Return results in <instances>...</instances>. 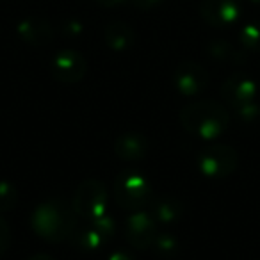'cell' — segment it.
Instances as JSON below:
<instances>
[{
    "instance_id": "obj_1",
    "label": "cell",
    "mask_w": 260,
    "mask_h": 260,
    "mask_svg": "<svg viewBox=\"0 0 260 260\" xmlns=\"http://www.w3.org/2000/svg\"><path fill=\"white\" fill-rule=\"evenodd\" d=\"M75 210L61 198L41 202L30 216V228L40 239L48 242H61L73 235L77 228Z\"/></svg>"
},
{
    "instance_id": "obj_2",
    "label": "cell",
    "mask_w": 260,
    "mask_h": 260,
    "mask_svg": "<svg viewBox=\"0 0 260 260\" xmlns=\"http://www.w3.org/2000/svg\"><path fill=\"white\" fill-rule=\"evenodd\" d=\"M180 123L189 134L212 141L223 136L230 126L226 107L216 100H200L180 111Z\"/></svg>"
},
{
    "instance_id": "obj_3",
    "label": "cell",
    "mask_w": 260,
    "mask_h": 260,
    "mask_svg": "<svg viewBox=\"0 0 260 260\" xmlns=\"http://www.w3.org/2000/svg\"><path fill=\"white\" fill-rule=\"evenodd\" d=\"M114 198L123 210L138 212L150 203L152 185L136 170H123L114 180Z\"/></svg>"
},
{
    "instance_id": "obj_4",
    "label": "cell",
    "mask_w": 260,
    "mask_h": 260,
    "mask_svg": "<svg viewBox=\"0 0 260 260\" xmlns=\"http://www.w3.org/2000/svg\"><path fill=\"white\" fill-rule=\"evenodd\" d=\"M109 194L105 185L96 178H87L79 184L72 200V207L75 214L82 219L89 221L107 212Z\"/></svg>"
},
{
    "instance_id": "obj_5",
    "label": "cell",
    "mask_w": 260,
    "mask_h": 260,
    "mask_svg": "<svg viewBox=\"0 0 260 260\" xmlns=\"http://www.w3.org/2000/svg\"><path fill=\"white\" fill-rule=\"evenodd\" d=\"M239 164V155L232 146L212 145L207 146L198 155V170L203 177L210 180H223L228 178Z\"/></svg>"
},
{
    "instance_id": "obj_6",
    "label": "cell",
    "mask_w": 260,
    "mask_h": 260,
    "mask_svg": "<svg viewBox=\"0 0 260 260\" xmlns=\"http://www.w3.org/2000/svg\"><path fill=\"white\" fill-rule=\"evenodd\" d=\"M116 232V221L109 212H104L102 216L87 221L86 226L75 228L73 235L70 239L73 241L77 249L80 251H96L104 248Z\"/></svg>"
},
{
    "instance_id": "obj_7",
    "label": "cell",
    "mask_w": 260,
    "mask_h": 260,
    "mask_svg": "<svg viewBox=\"0 0 260 260\" xmlns=\"http://www.w3.org/2000/svg\"><path fill=\"white\" fill-rule=\"evenodd\" d=\"M50 73L57 82L77 84L86 77L87 61L80 52L73 48H64L54 54L50 61Z\"/></svg>"
},
{
    "instance_id": "obj_8",
    "label": "cell",
    "mask_w": 260,
    "mask_h": 260,
    "mask_svg": "<svg viewBox=\"0 0 260 260\" xmlns=\"http://www.w3.org/2000/svg\"><path fill=\"white\" fill-rule=\"evenodd\" d=\"M242 4L241 0H202L200 16L210 27L226 29L241 20Z\"/></svg>"
},
{
    "instance_id": "obj_9",
    "label": "cell",
    "mask_w": 260,
    "mask_h": 260,
    "mask_svg": "<svg viewBox=\"0 0 260 260\" xmlns=\"http://www.w3.org/2000/svg\"><path fill=\"white\" fill-rule=\"evenodd\" d=\"M209 82V72L194 61H184L173 70V86L184 96H196L207 89Z\"/></svg>"
},
{
    "instance_id": "obj_10",
    "label": "cell",
    "mask_w": 260,
    "mask_h": 260,
    "mask_svg": "<svg viewBox=\"0 0 260 260\" xmlns=\"http://www.w3.org/2000/svg\"><path fill=\"white\" fill-rule=\"evenodd\" d=\"M126 241L136 249H150L157 237V221L145 210H138L128 216L125 223Z\"/></svg>"
},
{
    "instance_id": "obj_11",
    "label": "cell",
    "mask_w": 260,
    "mask_h": 260,
    "mask_svg": "<svg viewBox=\"0 0 260 260\" xmlns=\"http://www.w3.org/2000/svg\"><path fill=\"white\" fill-rule=\"evenodd\" d=\"M221 96L224 104L232 109L244 107L248 104L256 102V82L246 73H234L221 86Z\"/></svg>"
},
{
    "instance_id": "obj_12",
    "label": "cell",
    "mask_w": 260,
    "mask_h": 260,
    "mask_svg": "<svg viewBox=\"0 0 260 260\" xmlns=\"http://www.w3.org/2000/svg\"><path fill=\"white\" fill-rule=\"evenodd\" d=\"M16 32L23 43L34 48L48 47L55 36L50 22L41 16H27V18L20 20V23L16 25Z\"/></svg>"
},
{
    "instance_id": "obj_13",
    "label": "cell",
    "mask_w": 260,
    "mask_h": 260,
    "mask_svg": "<svg viewBox=\"0 0 260 260\" xmlns=\"http://www.w3.org/2000/svg\"><path fill=\"white\" fill-rule=\"evenodd\" d=\"M148 152V141L139 132H123L114 141V153L126 162H138L145 159Z\"/></svg>"
},
{
    "instance_id": "obj_14",
    "label": "cell",
    "mask_w": 260,
    "mask_h": 260,
    "mask_svg": "<svg viewBox=\"0 0 260 260\" xmlns=\"http://www.w3.org/2000/svg\"><path fill=\"white\" fill-rule=\"evenodd\" d=\"M102 38L107 48H111L112 52H126L136 43V32L132 25H128L126 22H119V20L107 23L104 27Z\"/></svg>"
},
{
    "instance_id": "obj_15",
    "label": "cell",
    "mask_w": 260,
    "mask_h": 260,
    "mask_svg": "<svg viewBox=\"0 0 260 260\" xmlns=\"http://www.w3.org/2000/svg\"><path fill=\"white\" fill-rule=\"evenodd\" d=\"M150 214L153 216V219L157 221V224H173L184 217L185 214V207L175 196H160L155 202L152 203V210Z\"/></svg>"
},
{
    "instance_id": "obj_16",
    "label": "cell",
    "mask_w": 260,
    "mask_h": 260,
    "mask_svg": "<svg viewBox=\"0 0 260 260\" xmlns=\"http://www.w3.org/2000/svg\"><path fill=\"white\" fill-rule=\"evenodd\" d=\"M207 52L212 59L223 62H234V64H241L246 61V50H239L235 48L230 41L226 40H212L207 47Z\"/></svg>"
},
{
    "instance_id": "obj_17",
    "label": "cell",
    "mask_w": 260,
    "mask_h": 260,
    "mask_svg": "<svg viewBox=\"0 0 260 260\" xmlns=\"http://www.w3.org/2000/svg\"><path fill=\"white\" fill-rule=\"evenodd\" d=\"M239 41L244 50L260 52V20L244 23L239 32Z\"/></svg>"
},
{
    "instance_id": "obj_18",
    "label": "cell",
    "mask_w": 260,
    "mask_h": 260,
    "mask_svg": "<svg viewBox=\"0 0 260 260\" xmlns=\"http://www.w3.org/2000/svg\"><path fill=\"white\" fill-rule=\"evenodd\" d=\"M152 248L159 256H175L180 251V241L177 235L170 234V232H162V234H157Z\"/></svg>"
},
{
    "instance_id": "obj_19",
    "label": "cell",
    "mask_w": 260,
    "mask_h": 260,
    "mask_svg": "<svg viewBox=\"0 0 260 260\" xmlns=\"http://www.w3.org/2000/svg\"><path fill=\"white\" fill-rule=\"evenodd\" d=\"M18 205V189L8 180H0V212H11Z\"/></svg>"
},
{
    "instance_id": "obj_20",
    "label": "cell",
    "mask_w": 260,
    "mask_h": 260,
    "mask_svg": "<svg viewBox=\"0 0 260 260\" xmlns=\"http://www.w3.org/2000/svg\"><path fill=\"white\" fill-rule=\"evenodd\" d=\"M234 112H235V116L241 119V121L251 123L260 116V105L256 104V102H253V104H248V105H244V107L235 109Z\"/></svg>"
},
{
    "instance_id": "obj_21",
    "label": "cell",
    "mask_w": 260,
    "mask_h": 260,
    "mask_svg": "<svg viewBox=\"0 0 260 260\" xmlns=\"http://www.w3.org/2000/svg\"><path fill=\"white\" fill-rule=\"evenodd\" d=\"M9 244H11V228L8 221L0 216V255L8 251Z\"/></svg>"
},
{
    "instance_id": "obj_22",
    "label": "cell",
    "mask_w": 260,
    "mask_h": 260,
    "mask_svg": "<svg viewBox=\"0 0 260 260\" xmlns=\"http://www.w3.org/2000/svg\"><path fill=\"white\" fill-rule=\"evenodd\" d=\"M82 23L79 22V20H66L64 23H62V27H61V30H62V34L64 36H68V38H77V36H80L82 34Z\"/></svg>"
},
{
    "instance_id": "obj_23",
    "label": "cell",
    "mask_w": 260,
    "mask_h": 260,
    "mask_svg": "<svg viewBox=\"0 0 260 260\" xmlns=\"http://www.w3.org/2000/svg\"><path fill=\"white\" fill-rule=\"evenodd\" d=\"M132 6L136 9H141V11H150V9L157 8L159 4H162L164 0H130Z\"/></svg>"
},
{
    "instance_id": "obj_24",
    "label": "cell",
    "mask_w": 260,
    "mask_h": 260,
    "mask_svg": "<svg viewBox=\"0 0 260 260\" xmlns=\"http://www.w3.org/2000/svg\"><path fill=\"white\" fill-rule=\"evenodd\" d=\"M98 6H102V8H116V6H121L125 4L126 0H94Z\"/></svg>"
},
{
    "instance_id": "obj_25",
    "label": "cell",
    "mask_w": 260,
    "mask_h": 260,
    "mask_svg": "<svg viewBox=\"0 0 260 260\" xmlns=\"http://www.w3.org/2000/svg\"><path fill=\"white\" fill-rule=\"evenodd\" d=\"M107 260H136L128 251H114Z\"/></svg>"
},
{
    "instance_id": "obj_26",
    "label": "cell",
    "mask_w": 260,
    "mask_h": 260,
    "mask_svg": "<svg viewBox=\"0 0 260 260\" xmlns=\"http://www.w3.org/2000/svg\"><path fill=\"white\" fill-rule=\"evenodd\" d=\"M27 260H55L54 256H50V255H45V253H40V255H34V256H30V258H27Z\"/></svg>"
},
{
    "instance_id": "obj_27",
    "label": "cell",
    "mask_w": 260,
    "mask_h": 260,
    "mask_svg": "<svg viewBox=\"0 0 260 260\" xmlns=\"http://www.w3.org/2000/svg\"><path fill=\"white\" fill-rule=\"evenodd\" d=\"M248 2H251V4H260V0H248Z\"/></svg>"
}]
</instances>
